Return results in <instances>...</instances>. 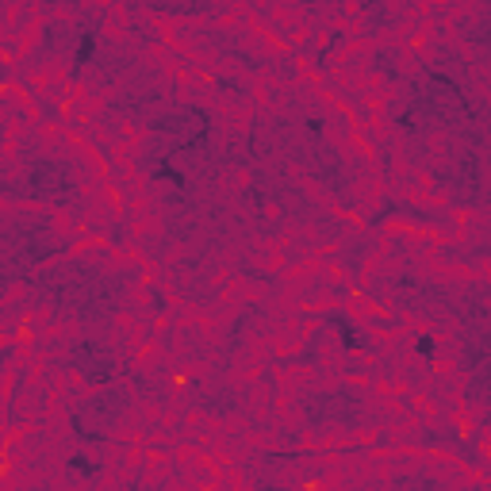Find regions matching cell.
Masks as SVG:
<instances>
[{
	"label": "cell",
	"instance_id": "obj_1",
	"mask_svg": "<svg viewBox=\"0 0 491 491\" xmlns=\"http://www.w3.org/2000/svg\"><path fill=\"white\" fill-rule=\"evenodd\" d=\"M154 181H166V184H173V188H184V173L181 169H173V158H158V166H154Z\"/></svg>",
	"mask_w": 491,
	"mask_h": 491
},
{
	"label": "cell",
	"instance_id": "obj_2",
	"mask_svg": "<svg viewBox=\"0 0 491 491\" xmlns=\"http://www.w3.org/2000/svg\"><path fill=\"white\" fill-rule=\"evenodd\" d=\"M96 46H100V43H96L93 31H81V35H77V51H73V65H88V62H93V54H96Z\"/></svg>",
	"mask_w": 491,
	"mask_h": 491
},
{
	"label": "cell",
	"instance_id": "obj_3",
	"mask_svg": "<svg viewBox=\"0 0 491 491\" xmlns=\"http://www.w3.org/2000/svg\"><path fill=\"white\" fill-rule=\"evenodd\" d=\"M334 326L342 330V342H346L349 354H357V349H361V342H357V330H354V326H349L346 318H334Z\"/></svg>",
	"mask_w": 491,
	"mask_h": 491
},
{
	"label": "cell",
	"instance_id": "obj_4",
	"mask_svg": "<svg viewBox=\"0 0 491 491\" xmlns=\"http://www.w3.org/2000/svg\"><path fill=\"white\" fill-rule=\"evenodd\" d=\"M415 354H419V357H433V354H438V342H433L430 334H419V338H415Z\"/></svg>",
	"mask_w": 491,
	"mask_h": 491
},
{
	"label": "cell",
	"instance_id": "obj_5",
	"mask_svg": "<svg viewBox=\"0 0 491 491\" xmlns=\"http://www.w3.org/2000/svg\"><path fill=\"white\" fill-rule=\"evenodd\" d=\"M69 469L77 472V476H96V464L88 461V457H73V461H69Z\"/></svg>",
	"mask_w": 491,
	"mask_h": 491
},
{
	"label": "cell",
	"instance_id": "obj_6",
	"mask_svg": "<svg viewBox=\"0 0 491 491\" xmlns=\"http://www.w3.org/2000/svg\"><path fill=\"white\" fill-rule=\"evenodd\" d=\"M307 130L311 135H323V119H307Z\"/></svg>",
	"mask_w": 491,
	"mask_h": 491
}]
</instances>
